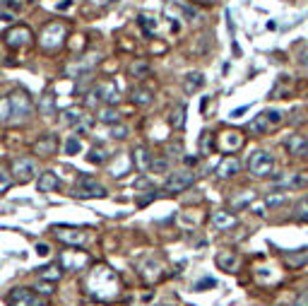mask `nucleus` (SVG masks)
<instances>
[{
	"label": "nucleus",
	"mask_w": 308,
	"mask_h": 306,
	"mask_svg": "<svg viewBox=\"0 0 308 306\" xmlns=\"http://www.w3.org/2000/svg\"><path fill=\"white\" fill-rule=\"evenodd\" d=\"M84 292H87L92 299H99V302H113V299L120 294V282H118V275L113 273L111 268L99 265V268H94V270L87 275Z\"/></svg>",
	"instance_id": "obj_1"
},
{
	"label": "nucleus",
	"mask_w": 308,
	"mask_h": 306,
	"mask_svg": "<svg viewBox=\"0 0 308 306\" xmlns=\"http://www.w3.org/2000/svg\"><path fill=\"white\" fill-rule=\"evenodd\" d=\"M5 99H7V106H10V121H12V123L24 121L29 113L34 111V99H31V94L24 92V89H17V92L7 94Z\"/></svg>",
	"instance_id": "obj_2"
},
{
	"label": "nucleus",
	"mask_w": 308,
	"mask_h": 306,
	"mask_svg": "<svg viewBox=\"0 0 308 306\" xmlns=\"http://www.w3.org/2000/svg\"><path fill=\"white\" fill-rule=\"evenodd\" d=\"M282 123H284V113L277 111V109H267V111H262L258 118H253L251 123H248V133H253V135H267V133L277 130Z\"/></svg>",
	"instance_id": "obj_3"
},
{
	"label": "nucleus",
	"mask_w": 308,
	"mask_h": 306,
	"mask_svg": "<svg viewBox=\"0 0 308 306\" xmlns=\"http://www.w3.org/2000/svg\"><path fill=\"white\" fill-rule=\"evenodd\" d=\"M248 171L255 178H270V174L275 171V157L267 150H258L253 152L248 159Z\"/></svg>",
	"instance_id": "obj_4"
},
{
	"label": "nucleus",
	"mask_w": 308,
	"mask_h": 306,
	"mask_svg": "<svg viewBox=\"0 0 308 306\" xmlns=\"http://www.w3.org/2000/svg\"><path fill=\"white\" fill-rule=\"evenodd\" d=\"M65 36H68V27L63 22H51L41 31V49L44 51H58L63 46Z\"/></svg>",
	"instance_id": "obj_5"
},
{
	"label": "nucleus",
	"mask_w": 308,
	"mask_h": 306,
	"mask_svg": "<svg viewBox=\"0 0 308 306\" xmlns=\"http://www.w3.org/2000/svg\"><path fill=\"white\" fill-rule=\"evenodd\" d=\"M7 304L10 306H46V299L41 294H36L34 289L27 287H15L7 297Z\"/></svg>",
	"instance_id": "obj_6"
},
{
	"label": "nucleus",
	"mask_w": 308,
	"mask_h": 306,
	"mask_svg": "<svg viewBox=\"0 0 308 306\" xmlns=\"http://www.w3.org/2000/svg\"><path fill=\"white\" fill-rule=\"evenodd\" d=\"M193 183H195V174L188 171V169H181V171L168 174V178L164 181V188H166L168 193H183V191H188Z\"/></svg>",
	"instance_id": "obj_7"
},
{
	"label": "nucleus",
	"mask_w": 308,
	"mask_h": 306,
	"mask_svg": "<svg viewBox=\"0 0 308 306\" xmlns=\"http://www.w3.org/2000/svg\"><path fill=\"white\" fill-rule=\"evenodd\" d=\"M10 174H12L15 181L27 183V181H31V178L36 176V164H34V159H29V157H12Z\"/></svg>",
	"instance_id": "obj_8"
},
{
	"label": "nucleus",
	"mask_w": 308,
	"mask_h": 306,
	"mask_svg": "<svg viewBox=\"0 0 308 306\" xmlns=\"http://www.w3.org/2000/svg\"><path fill=\"white\" fill-rule=\"evenodd\" d=\"M53 234L68 246H82V244L89 241V231L80 229V227H56Z\"/></svg>",
	"instance_id": "obj_9"
},
{
	"label": "nucleus",
	"mask_w": 308,
	"mask_h": 306,
	"mask_svg": "<svg viewBox=\"0 0 308 306\" xmlns=\"http://www.w3.org/2000/svg\"><path fill=\"white\" fill-rule=\"evenodd\" d=\"M60 265L70 273H80L89 265V255L84 251H77V249H70V251H63L60 253Z\"/></svg>",
	"instance_id": "obj_10"
},
{
	"label": "nucleus",
	"mask_w": 308,
	"mask_h": 306,
	"mask_svg": "<svg viewBox=\"0 0 308 306\" xmlns=\"http://www.w3.org/2000/svg\"><path fill=\"white\" fill-rule=\"evenodd\" d=\"M243 142H246V138H243L241 130H224L217 138V150L222 154H234V152H238L243 147Z\"/></svg>",
	"instance_id": "obj_11"
},
{
	"label": "nucleus",
	"mask_w": 308,
	"mask_h": 306,
	"mask_svg": "<svg viewBox=\"0 0 308 306\" xmlns=\"http://www.w3.org/2000/svg\"><path fill=\"white\" fill-rule=\"evenodd\" d=\"M75 193L82 195V198H106V188L92 176H80Z\"/></svg>",
	"instance_id": "obj_12"
},
{
	"label": "nucleus",
	"mask_w": 308,
	"mask_h": 306,
	"mask_svg": "<svg viewBox=\"0 0 308 306\" xmlns=\"http://www.w3.org/2000/svg\"><path fill=\"white\" fill-rule=\"evenodd\" d=\"M275 186H280V188H301V186H308V174H296V171L280 174L275 178Z\"/></svg>",
	"instance_id": "obj_13"
},
{
	"label": "nucleus",
	"mask_w": 308,
	"mask_h": 306,
	"mask_svg": "<svg viewBox=\"0 0 308 306\" xmlns=\"http://www.w3.org/2000/svg\"><path fill=\"white\" fill-rule=\"evenodd\" d=\"M284 147H286V152H289L291 157H308V138L301 135V133L289 135L286 142H284Z\"/></svg>",
	"instance_id": "obj_14"
},
{
	"label": "nucleus",
	"mask_w": 308,
	"mask_h": 306,
	"mask_svg": "<svg viewBox=\"0 0 308 306\" xmlns=\"http://www.w3.org/2000/svg\"><path fill=\"white\" fill-rule=\"evenodd\" d=\"M5 41L10 49H22L31 41V31L27 27H10V31L5 34Z\"/></svg>",
	"instance_id": "obj_15"
},
{
	"label": "nucleus",
	"mask_w": 308,
	"mask_h": 306,
	"mask_svg": "<svg viewBox=\"0 0 308 306\" xmlns=\"http://www.w3.org/2000/svg\"><path fill=\"white\" fill-rule=\"evenodd\" d=\"M58 152V138L56 135H41L34 142V154L39 157H51Z\"/></svg>",
	"instance_id": "obj_16"
},
{
	"label": "nucleus",
	"mask_w": 308,
	"mask_h": 306,
	"mask_svg": "<svg viewBox=\"0 0 308 306\" xmlns=\"http://www.w3.org/2000/svg\"><path fill=\"white\" fill-rule=\"evenodd\" d=\"M238 171H241V159L234 157V154L224 157V159L217 164V176H219V178H231V176H236Z\"/></svg>",
	"instance_id": "obj_17"
},
{
	"label": "nucleus",
	"mask_w": 308,
	"mask_h": 306,
	"mask_svg": "<svg viewBox=\"0 0 308 306\" xmlns=\"http://www.w3.org/2000/svg\"><path fill=\"white\" fill-rule=\"evenodd\" d=\"M236 224H238V217H236L234 212L219 210V212H214V215H212V227H214V229H219V231H229V229H234Z\"/></svg>",
	"instance_id": "obj_18"
},
{
	"label": "nucleus",
	"mask_w": 308,
	"mask_h": 306,
	"mask_svg": "<svg viewBox=\"0 0 308 306\" xmlns=\"http://www.w3.org/2000/svg\"><path fill=\"white\" fill-rule=\"evenodd\" d=\"M36 186H39L41 193H53L60 186V178H58L56 171H41L39 178H36Z\"/></svg>",
	"instance_id": "obj_19"
},
{
	"label": "nucleus",
	"mask_w": 308,
	"mask_h": 306,
	"mask_svg": "<svg viewBox=\"0 0 308 306\" xmlns=\"http://www.w3.org/2000/svg\"><path fill=\"white\" fill-rule=\"evenodd\" d=\"M162 270H164V265L159 260H144L140 265V275L147 282H157V280L162 278Z\"/></svg>",
	"instance_id": "obj_20"
},
{
	"label": "nucleus",
	"mask_w": 308,
	"mask_h": 306,
	"mask_svg": "<svg viewBox=\"0 0 308 306\" xmlns=\"http://www.w3.org/2000/svg\"><path fill=\"white\" fill-rule=\"evenodd\" d=\"M202 87H205V75L202 73H188L183 77V92L186 94H195Z\"/></svg>",
	"instance_id": "obj_21"
},
{
	"label": "nucleus",
	"mask_w": 308,
	"mask_h": 306,
	"mask_svg": "<svg viewBox=\"0 0 308 306\" xmlns=\"http://www.w3.org/2000/svg\"><path fill=\"white\" fill-rule=\"evenodd\" d=\"M217 265L226 270V273H236V268H238V255L234 253V251H222L219 255H217Z\"/></svg>",
	"instance_id": "obj_22"
},
{
	"label": "nucleus",
	"mask_w": 308,
	"mask_h": 306,
	"mask_svg": "<svg viewBox=\"0 0 308 306\" xmlns=\"http://www.w3.org/2000/svg\"><path fill=\"white\" fill-rule=\"evenodd\" d=\"M130 102H133L135 106H149V104L154 102L152 89H147V87H135V89L130 92Z\"/></svg>",
	"instance_id": "obj_23"
},
{
	"label": "nucleus",
	"mask_w": 308,
	"mask_h": 306,
	"mask_svg": "<svg viewBox=\"0 0 308 306\" xmlns=\"http://www.w3.org/2000/svg\"><path fill=\"white\" fill-rule=\"evenodd\" d=\"M284 263L289 265V268H304V265H308V249L299 251V253H294V251H286L284 253Z\"/></svg>",
	"instance_id": "obj_24"
},
{
	"label": "nucleus",
	"mask_w": 308,
	"mask_h": 306,
	"mask_svg": "<svg viewBox=\"0 0 308 306\" xmlns=\"http://www.w3.org/2000/svg\"><path fill=\"white\" fill-rule=\"evenodd\" d=\"M152 159H154V157L149 154L147 147H135V152H133V162H135V167L140 169V171H149Z\"/></svg>",
	"instance_id": "obj_25"
},
{
	"label": "nucleus",
	"mask_w": 308,
	"mask_h": 306,
	"mask_svg": "<svg viewBox=\"0 0 308 306\" xmlns=\"http://www.w3.org/2000/svg\"><path fill=\"white\" fill-rule=\"evenodd\" d=\"M168 126L173 128V130H181L183 126H186V104H176L171 113H168Z\"/></svg>",
	"instance_id": "obj_26"
},
{
	"label": "nucleus",
	"mask_w": 308,
	"mask_h": 306,
	"mask_svg": "<svg viewBox=\"0 0 308 306\" xmlns=\"http://www.w3.org/2000/svg\"><path fill=\"white\" fill-rule=\"evenodd\" d=\"M168 5L171 7H176L186 20H190V22H197L200 20V10L197 7H193V5H188V2H181V0H168Z\"/></svg>",
	"instance_id": "obj_27"
},
{
	"label": "nucleus",
	"mask_w": 308,
	"mask_h": 306,
	"mask_svg": "<svg viewBox=\"0 0 308 306\" xmlns=\"http://www.w3.org/2000/svg\"><path fill=\"white\" fill-rule=\"evenodd\" d=\"M56 97L53 94H46V97H41L39 99V113L44 116V118H53L56 116Z\"/></svg>",
	"instance_id": "obj_28"
},
{
	"label": "nucleus",
	"mask_w": 308,
	"mask_h": 306,
	"mask_svg": "<svg viewBox=\"0 0 308 306\" xmlns=\"http://www.w3.org/2000/svg\"><path fill=\"white\" fill-rule=\"evenodd\" d=\"M128 75H130V77H135V80H142L144 75H149V63H147L144 58L133 60V63L128 65Z\"/></svg>",
	"instance_id": "obj_29"
},
{
	"label": "nucleus",
	"mask_w": 308,
	"mask_h": 306,
	"mask_svg": "<svg viewBox=\"0 0 308 306\" xmlns=\"http://www.w3.org/2000/svg\"><path fill=\"white\" fill-rule=\"evenodd\" d=\"M82 121H84L82 109H70V111L63 113V123H65L68 128H75V126H80Z\"/></svg>",
	"instance_id": "obj_30"
},
{
	"label": "nucleus",
	"mask_w": 308,
	"mask_h": 306,
	"mask_svg": "<svg viewBox=\"0 0 308 306\" xmlns=\"http://www.w3.org/2000/svg\"><path fill=\"white\" fill-rule=\"evenodd\" d=\"M99 121H101V123H109V126H113V123H120V113L116 111L113 106H104V109L99 111Z\"/></svg>",
	"instance_id": "obj_31"
},
{
	"label": "nucleus",
	"mask_w": 308,
	"mask_h": 306,
	"mask_svg": "<svg viewBox=\"0 0 308 306\" xmlns=\"http://www.w3.org/2000/svg\"><path fill=\"white\" fill-rule=\"evenodd\" d=\"M87 162L89 164H106V152L101 150V147H92V150H87Z\"/></svg>",
	"instance_id": "obj_32"
},
{
	"label": "nucleus",
	"mask_w": 308,
	"mask_h": 306,
	"mask_svg": "<svg viewBox=\"0 0 308 306\" xmlns=\"http://www.w3.org/2000/svg\"><path fill=\"white\" fill-rule=\"evenodd\" d=\"M294 215H296V220H299V222L308 224V198H301V200L296 203V207H294Z\"/></svg>",
	"instance_id": "obj_33"
},
{
	"label": "nucleus",
	"mask_w": 308,
	"mask_h": 306,
	"mask_svg": "<svg viewBox=\"0 0 308 306\" xmlns=\"http://www.w3.org/2000/svg\"><path fill=\"white\" fill-rule=\"evenodd\" d=\"M39 278L58 282V280L63 278V273H60V268H56V265H51V268H39Z\"/></svg>",
	"instance_id": "obj_34"
},
{
	"label": "nucleus",
	"mask_w": 308,
	"mask_h": 306,
	"mask_svg": "<svg viewBox=\"0 0 308 306\" xmlns=\"http://www.w3.org/2000/svg\"><path fill=\"white\" fill-rule=\"evenodd\" d=\"M12 174H10V169H5V167H0V193H5L10 186H12Z\"/></svg>",
	"instance_id": "obj_35"
},
{
	"label": "nucleus",
	"mask_w": 308,
	"mask_h": 306,
	"mask_svg": "<svg viewBox=\"0 0 308 306\" xmlns=\"http://www.w3.org/2000/svg\"><path fill=\"white\" fill-rule=\"evenodd\" d=\"M140 27L147 31V36H152V34L157 31V20H154V17H149V15H142V17H140Z\"/></svg>",
	"instance_id": "obj_36"
},
{
	"label": "nucleus",
	"mask_w": 308,
	"mask_h": 306,
	"mask_svg": "<svg viewBox=\"0 0 308 306\" xmlns=\"http://www.w3.org/2000/svg\"><path fill=\"white\" fill-rule=\"evenodd\" d=\"M253 198H255V193H251V191H248L243 198H241V195H238V198H234V200H231V205H234L236 210H238V207L243 210V207H248V205L253 203Z\"/></svg>",
	"instance_id": "obj_37"
},
{
	"label": "nucleus",
	"mask_w": 308,
	"mask_h": 306,
	"mask_svg": "<svg viewBox=\"0 0 308 306\" xmlns=\"http://www.w3.org/2000/svg\"><path fill=\"white\" fill-rule=\"evenodd\" d=\"M80 150H82L80 140H77V138H68V142H65V154H80Z\"/></svg>",
	"instance_id": "obj_38"
},
{
	"label": "nucleus",
	"mask_w": 308,
	"mask_h": 306,
	"mask_svg": "<svg viewBox=\"0 0 308 306\" xmlns=\"http://www.w3.org/2000/svg\"><path fill=\"white\" fill-rule=\"evenodd\" d=\"M111 135L116 140L128 138V128H125V126H120V123H113V126H111Z\"/></svg>",
	"instance_id": "obj_39"
},
{
	"label": "nucleus",
	"mask_w": 308,
	"mask_h": 306,
	"mask_svg": "<svg viewBox=\"0 0 308 306\" xmlns=\"http://www.w3.org/2000/svg\"><path fill=\"white\" fill-rule=\"evenodd\" d=\"M34 289H36V294H41V297H46V294L51 297V294H53V282H48V284H46V282H39Z\"/></svg>",
	"instance_id": "obj_40"
},
{
	"label": "nucleus",
	"mask_w": 308,
	"mask_h": 306,
	"mask_svg": "<svg viewBox=\"0 0 308 306\" xmlns=\"http://www.w3.org/2000/svg\"><path fill=\"white\" fill-rule=\"evenodd\" d=\"M168 167V159H152V167L149 171H154V174H164Z\"/></svg>",
	"instance_id": "obj_41"
},
{
	"label": "nucleus",
	"mask_w": 308,
	"mask_h": 306,
	"mask_svg": "<svg viewBox=\"0 0 308 306\" xmlns=\"http://www.w3.org/2000/svg\"><path fill=\"white\" fill-rule=\"evenodd\" d=\"M200 150H202V152H212V150H214V145H212V135H210V133H205V135L200 138Z\"/></svg>",
	"instance_id": "obj_42"
},
{
	"label": "nucleus",
	"mask_w": 308,
	"mask_h": 306,
	"mask_svg": "<svg viewBox=\"0 0 308 306\" xmlns=\"http://www.w3.org/2000/svg\"><path fill=\"white\" fill-rule=\"evenodd\" d=\"M210 287H217V280H214V278H205V280H200V282L195 284V292L210 289Z\"/></svg>",
	"instance_id": "obj_43"
},
{
	"label": "nucleus",
	"mask_w": 308,
	"mask_h": 306,
	"mask_svg": "<svg viewBox=\"0 0 308 306\" xmlns=\"http://www.w3.org/2000/svg\"><path fill=\"white\" fill-rule=\"evenodd\" d=\"M10 121V106H7V99H0V123H7Z\"/></svg>",
	"instance_id": "obj_44"
},
{
	"label": "nucleus",
	"mask_w": 308,
	"mask_h": 306,
	"mask_svg": "<svg viewBox=\"0 0 308 306\" xmlns=\"http://www.w3.org/2000/svg\"><path fill=\"white\" fill-rule=\"evenodd\" d=\"M296 60H299V65H301L304 70H308V49H301L299 56H296Z\"/></svg>",
	"instance_id": "obj_45"
},
{
	"label": "nucleus",
	"mask_w": 308,
	"mask_h": 306,
	"mask_svg": "<svg viewBox=\"0 0 308 306\" xmlns=\"http://www.w3.org/2000/svg\"><path fill=\"white\" fill-rule=\"evenodd\" d=\"M294 306H308V289H306V292H301V294L296 297Z\"/></svg>",
	"instance_id": "obj_46"
},
{
	"label": "nucleus",
	"mask_w": 308,
	"mask_h": 306,
	"mask_svg": "<svg viewBox=\"0 0 308 306\" xmlns=\"http://www.w3.org/2000/svg\"><path fill=\"white\" fill-rule=\"evenodd\" d=\"M280 203H284V195H270L267 198V205H280Z\"/></svg>",
	"instance_id": "obj_47"
},
{
	"label": "nucleus",
	"mask_w": 308,
	"mask_h": 306,
	"mask_svg": "<svg viewBox=\"0 0 308 306\" xmlns=\"http://www.w3.org/2000/svg\"><path fill=\"white\" fill-rule=\"evenodd\" d=\"M0 20H5V22H12V20H15V12H10V10H2V12H0Z\"/></svg>",
	"instance_id": "obj_48"
},
{
	"label": "nucleus",
	"mask_w": 308,
	"mask_h": 306,
	"mask_svg": "<svg viewBox=\"0 0 308 306\" xmlns=\"http://www.w3.org/2000/svg\"><path fill=\"white\" fill-rule=\"evenodd\" d=\"M248 109H251V106H241V109H234V111H231V118H241V116L248 111Z\"/></svg>",
	"instance_id": "obj_49"
},
{
	"label": "nucleus",
	"mask_w": 308,
	"mask_h": 306,
	"mask_svg": "<svg viewBox=\"0 0 308 306\" xmlns=\"http://www.w3.org/2000/svg\"><path fill=\"white\" fill-rule=\"evenodd\" d=\"M36 253H39V255H48V253H51V249H48L46 244H39V246H36Z\"/></svg>",
	"instance_id": "obj_50"
},
{
	"label": "nucleus",
	"mask_w": 308,
	"mask_h": 306,
	"mask_svg": "<svg viewBox=\"0 0 308 306\" xmlns=\"http://www.w3.org/2000/svg\"><path fill=\"white\" fill-rule=\"evenodd\" d=\"M94 2H96V5H104V2H109V0H94Z\"/></svg>",
	"instance_id": "obj_51"
}]
</instances>
